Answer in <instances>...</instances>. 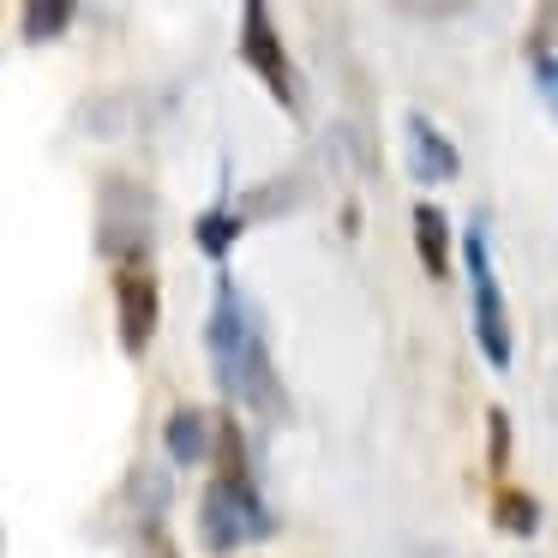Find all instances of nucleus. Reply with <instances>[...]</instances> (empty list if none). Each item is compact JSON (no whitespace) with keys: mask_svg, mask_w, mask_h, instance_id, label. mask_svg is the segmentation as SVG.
Masks as SVG:
<instances>
[{"mask_svg":"<svg viewBox=\"0 0 558 558\" xmlns=\"http://www.w3.org/2000/svg\"><path fill=\"white\" fill-rule=\"evenodd\" d=\"M486 421H493V469H505V457H510V421H505V414H486Z\"/></svg>","mask_w":558,"mask_h":558,"instance_id":"15","label":"nucleus"},{"mask_svg":"<svg viewBox=\"0 0 558 558\" xmlns=\"http://www.w3.org/2000/svg\"><path fill=\"white\" fill-rule=\"evenodd\" d=\"M534 90H541V102L558 121V54H541V61H534Z\"/></svg>","mask_w":558,"mask_h":558,"instance_id":"14","label":"nucleus"},{"mask_svg":"<svg viewBox=\"0 0 558 558\" xmlns=\"http://www.w3.org/2000/svg\"><path fill=\"white\" fill-rule=\"evenodd\" d=\"M493 517H498V529H505V534H522V541L541 534V505H534L529 493H517V486H505V493L493 498Z\"/></svg>","mask_w":558,"mask_h":558,"instance_id":"10","label":"nucleus"},{"mask_svg":"<svg viewBox=\"0 0 558 558\" xmlns=\"http://www.w3.org/2000/svg\"><path fill=\"white\" fill-rule=\"evenodd\" d=\"M205 349H210V373H217L222 397L246 402V409H282L265 313H258V301L234 277H217L210 318H205Z\"/></svg>","mask_w":558,"mask_h":558,"instance_id":"1","label":"nucleus"},{"mask_svg":"<svg viewBox=\"0 0 558 558\" xmlns=\"http://www.w3.org/2000/svg\"><path fill=\"white\" fill-rule=\"evenodd\" d=\"M414 253L426 277H450V222L438 205H414Z\"/></svg>","mask_w":558,"mask_h":558,"instance_id":"9","label":"nucleus"},{"mask_svg":"<svg viewBox=\"0 0 558 558\" xmlns=\"http://www.w3.org/2000/svg\"><path fill=\"white\" fill-rule=\"evenodd\" d=\"M150 217H157V205H150L145 186L126 181V174H114V181L102 186V234H97V246L109 258L138 265V253L150 246Z\"/></svg>","mask_w":558,"mask_h":558,"instance_id":"4","label":"nucleus"},{"mask_svg":"<svg viewBox=\"0 0 558 558\" xmlns=\"http://www.w3.org/2000/svg\"><path fill=\"white\" fill-rule=\"evenodd\" d=\"M114 301H121V349L145 354L150 337H157V318H162L157 277H150L145 265H121V277H114Z\"/></svg>","mask_w":558,"mask_h":558,"instance_id":"6","label":"nucleus"},{"mask_svg":"<svg viewBox=\"0 0 558 558\" xmlns=\"http://www.w3.org/2000/svg\"><path fill=\"white\" fill-rule=\"evenodd\" d=\"M78 19V7L73 0H49V7H25V37L31 43H49V37H61L66 25Z\"/></svg>","mask_w":558,"mask_h":558,"instance_id":"12","label":"nucleus"},{"mask_svg":"<svg viewBox=\"0 0 558 558\" xmlns=\"http://www.w3.org/2000/svg\"><path fill=\"white\" fill-rule=\"evenodd\" d=\"M462 258H469L474 342H481V354L493 361V373H505V366L517 361V337H510V306H505V289H498V270H493V246H486V217L469 222V234H462Z\"/></svg>","mask_w":558,"mask_h":558,"instance_id":"3","label":"nucleus"},{"mask_svg":"<svg viewBox=\"0 0 558 558\" xmlns=\"http://www.w3.org/2000/svg\"><path fill=\"white\" fill-rule=\"evenodd\" d=\"M162 450H169L174 469H205L217 457V421L205 409H174L162 426Z\"/></svg>","mask_w":558,"mask_h":558,"instance_id":"8","label":"nucleus"},{"mask_svg":"<svg viewBox=\"0 0 558 558\" xmlns=\"http://www.w3.org/2000/svg\"><path fill=\"white\" fill-rule=\"evenodd\" d=\"M133 505L145 510V517H162V510H169V469H157V462H138V474H133Z\"/></svg>","mask_w":558,"mask_h":558,"instance_id":"13","label":"nucleus"},{"mask_svg":"<svg viewBox=\"0 0 558 558\" xmlns=\"http://www.w3.org/2000/svg\"><path fill=\"white\" fill-rule=\"evenodd\" d=\"M282 522L277 510L265 505V493L253 486V474H217V481L205 486V498H198V541L210 546V553H241V546L253 541H270Z\"/></svg>","mask_w":558,"mask_h":558,"instance_id":"2","label":"nucleus"},{"mask_svg":"<svg viewBox=\"0 0 558 558\" xmlns=\"http://www.w3.org/2000/svg\"><path fill=\"white\" fill-rule=\"evenodd\" d=\"M402 157H409V174H414L421 186H445V181H457V174H462L457 145H450V138L438 133V126L426 121L421 109L402 114Z\"/></svg>","mask_w":558,"mask_h":558,"instance_id":"7","label":"nucleus"},{"mask_svg":"<svg viewBox=\"0 0 558 558\" xmlns=\"http://www.w3.org/2000/svg\"><path fill=\"white\" fill-rule=\"evenodd\" d=\"M162 558H174V553H162Z\"/></svg>","mask_w":558,"mask_h":558,"instance_id":"16","label":"nucleus"},{"mask_svg":"<svg viewBox=\"0 0 558 558\" xmlns=\"http://www.w3.org/2000/svg\"><path fill=\"white\" fill-rule=\"evenodd\" d=\"M241 54H246V66L265 78L270 97H277L282 109H294V66H289V49H282L277 25H270V13L258 7V0L241 13Z\"/></svg>","mask_w":558,"mask_h":558,"instance_id":"5","label":"nucleus"},{"mask_svg":"<svg viewBox=\"0 0 558 558\" xmlns=\"http://www.w3.org/2000/svg\"><path fill=\"white\" fill-rule=\"evenodd\" d=\"M198 229V246H205V258H229V246L241 241V217H234L229 205H210L205 217L193 222Z\"/></svg>","mask_w":558,"mask_h":558,"instance_id":"11","label":"nucleus"}]
</instances>
